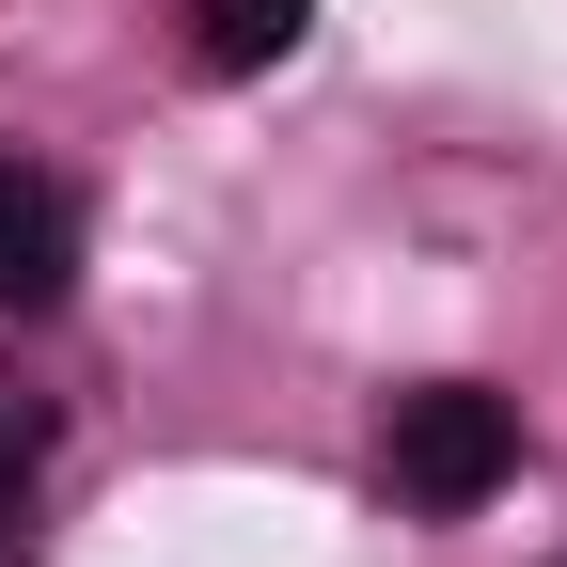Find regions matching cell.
Returning <instances> with one entry per match:
<instances>
[{"label":"cell","instance_id":"cell-1","mask_svg":"<svg viewBox=\"0 0 567 567\" xmlns=\"http://www.w3.org/2000/svg\"><path fill=\"white\" fill-rule=\"evenodd\" d=\"M379 473L410 488V505H488V488L520 473V410L488 394V379H410L394 410H379Z\"/></svg>","mask_w":567,"mask_h":567},{"label":"cell","instance_id":"cell-2","mask_svg":"<svg viewBox=\"0 0 567 567\" xmlns=\"http://www.w3.org/2000/svg\"><path fill=\"white\" fill-rule=\"evenodd\" d=\"M80 284V205L48 174H0V316H48Z\"/></svg>","mask_w":567,"mask_h":567},{"label":"cell","instance_id":"cell-3","mask_svg":"<svg viewBox=\"0 0 567 567\" xmlns=\"http://www.w3.org/2000/svg\"><path fill=\"white\" fill-rule=\"evenodd\" d=\"M300 32H316V0H189V63L205 80H268Z\"/></svg>","mask_w":567,"mask_h":567},{"label":"cell","instance_id":"cell-4","mask_svg":"<svg viewBox=\"0 0 567 567\" xmlns=\"http://www.w3.org/2000/svg\"><path fill=\"white\" fill-rule=\"evenodd\" d=\"M48 425H63V410H48V394H32L17 363H0V505H17V488L48 473Z\"/></svg>","mask_w":567,"mask_h":567}]
</instances>
